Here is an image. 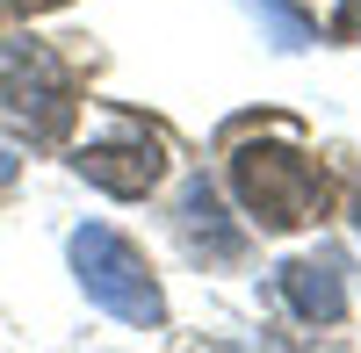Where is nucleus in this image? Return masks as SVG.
I'll return each mask as SVG.
<instances>
[{
	"label": "nucleus",
	"mask_w": 361,
	"mask_h": 353,
	"mask_svg": "<svg viewBox=\"0 0 361 353\" xmlns=\"http://www.w3.org/2000/svg\"><path fill=\"white\" fill-rule=\"evenodd\" d=\"M231 188L260 231H304L325 217V173L296 144H238L231 152Z\"/></svg>",
	"instance_id": "1"
},
{
	"label": "nucleus",
	"mask_w": 361,
	"mask_h": 353,
	"mask_svg": "<svg viewBox=\"0 0 361 353\" xmlns=\"http://www.w3.org/2000/svg\"><path fill=\"white\" fill-rule=\"evenodd\" d=\"M73 274H80V288L109 317H123L137 332H152L166 317V296H159L152 267H145V252L123 238V231H109V224H80L73 231Z\"/></svg>",
	"instance_id": "2"
},
{
	"label": "nucleus",
	"mask_w": 361,
	"mask_h": 353,
	"mask_svg": "<svg viewBox=\"0 0 361 353\" xmlns=\"http://www.w3.org/2000/svg\"><path fill=\"white\" fill-rule=\"evenodd\" d=\"M0 101H8L15 115V130L29 144H51V137H66L73 123V72L58 65V58L44 44H0Z\"/></svg>",
	"instance_id": "3"
},
{
	"label": "nucleus",
	"mask_w": 361,
	"mask_h": 353,
	"mask_svg": "<svg viewBox=\"0 0 361 353\" xmlns=\"http://www.w3.org/2000/svg\"><path fill=\"white\" fill-rule=\"evenodd\" d=\"M73 166H80V181H94L102 195H123V202H130V195H145V188H152L159 173H166V152H159V144L145 137V130H130V137L87 144Z\"/></svg>",
	"instance_id": "4"
},
{
	"label": "nucleus",
	"mask_w": 361,
	"mask_h": 353,
	"mask_svg": "<svg viewBox=\"0 0 361 353\" xmlns=\"http://www.w3.org/2000/svg\"><path fill=\"white\" fill-rule=\"evenodd\" d=\"M282 296L289 310L304 317V325H333V317H347V281H340V259L333 252H304L282 267Z\"/></svg>",
	"instance_id": "5"
},
{
	"label": "nucleus",
	"mask_w": 361,
	"mask_h": 353,
	"mask_svg": "<svg viewBox=\"0 0 361 353\" xmlns=\"http://www.w3.org/2000/svg\"><path fill=\"white\" fill-rule=\"evenodd\" d=\"M180 238H188V252H202L209 267H231V259L246 252V231L224 224L217 188H209V181H188V195H180Z\"/></svg>",
	"instance_id": "6"
},
{
	"label": "nucleus",
	"mask_w": 361,
	"mask_h": 353,
	"mask_svg": "<svg viewBox=\"0 0 361 353\" xmlns=\"http://www.w3.org/2000/svg\"><path fill=\"white\" fill-rule=\"evenodd\" d=\"M246 8H253L267 29H275V44H282V51H304V44H311V15H296L289 0H246Z\"/></svg>",
	"instance_id": "7"
},
{
	"label": "nucleus",
	"mask_w": 361,
	"mask_h": 353,
	"mask_svg": "<svg viewBox=\"0 0 361 353\" xmlns=\"http://www.w3.org/2000/svg\"><path fill=\"white\" fill-rule=\"evenodd\" d=\"M8 15H44V8H66V0H0Z\"/></svg>",
	"instance_id": "8"
},
{
	"label": "nucleus",
	"mask_w": 361,
	"mask_h": 353,
	"mask_svg": "<svg viewBox=\"0 0 361 353\" xmlns=\"http://www.w3.org/2000/svg\"><path fill=\"white\" fill-rule=\"evenodd\" d=\"M340 29H347V37L361 44V0H347V8H340Z\"/></svg>",
	"instance_id": "9"
},
{
	"label": "nucleus",
	"mask_w": 361,
	"mask_h": 353,
	"mask_svg": "<svg viewBox=\"0 0 361 353\" xmlns=\"http://www.w3.org/2000/svg\"><path fill=\"white\" fill-rule=\"evenodd\" d=\"M354 231H361V202H354Z\"/></svg>",
	"instance_id": "10"
},
{
	"label": "nucleus",
	"mask_w": 361,
	"mask_h": 353,
	"mask_svg": "<svg viewBox=\"0 0 361 353\" xmlns=\"http://www.w3.org/2000/svg\"><path fill=\"white\" fill-rule=\"evenodd\" d=\"M0 181H8V159H0Z\"/></svg>",
	"instance_id": "11"
}]
</instances>
